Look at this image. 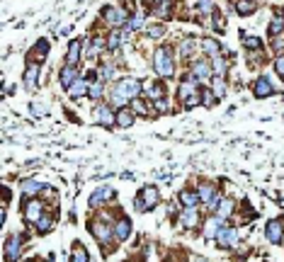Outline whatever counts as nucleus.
<instances>
[{
    "instance_id": "obj_1",
    "label": "nucleus",
    "mask_w": 284,
    "mask_h": 262,
    "mask_svg": "<svg viewBox=\"0 0 284 262\" xmlns=\"http://www.w3.org/2000/svg\"><path fill=\"white\" fill-rule=\"evenodd\" d=\"M143 93V83L136 80V78H122L117 80L110 90V102L117 107H124L129 100H136L139 95Z\"/></svg>"
},
{
    "instance_id": "obj_2",
    "label": "nucleus",
    "mask_w": 284,
    "mask_h": 262,
    "mask_svg": "<svg viewBox=\"0 0 284 262\" xmlns=\"http://www.w3.org/2000/svg\"><path fill=\"white\" fill-rule=\"evenodd\" d=\"M153 68H155V73L163 75V78H170L175 73V61H172V54L168 46H160L153 54Z\"/></svg>"
},
{
    "instance_id": "obj_3",
    "label": "nucleus",
    "mask_w": 284,
    "mask_h": 262,
    "mask_svg": "<svg viewBox=\"0 0 284 262\" xmlns=\"http://www.w3.org/2000/svg\"><path fill=\"white\" fill-rule=\"evenodd\" d=\"M158 187L155 185H146V187L139 189V194H136V199H134V209L136 211H148L153 206L158 204Z\"/></svg>"
},
{
    "instance_id": "obj_4",
    "label": "nucleus",
    "mask_w": 284,
    "mask_h": 262,
    "mask_svg": "<svg viewBox=\"0 0 284 262\" xmlns=\"http://www.w3.org/2000/svg\"><path fill=\"white\" fill-rule=\"evenodd\" d=\"M90 233H93L102 245H110L114 238V226L105 224V221H93V224H90Z\"/></svg>"
},
{
    "instance_id": "obj_5",
    "label": "nucleus",
    "mask_w": 284,
    "mask_h": 262,
    "mask_svg": "<svg viewBox=\"0 0 284 262\" xmlns=\"http://www.w3.org/2000/svg\"><path fill=\"white\" fill-rule=\"evenodd\" d=\"M265 238H267V243L282 245V241H284V224H282V219H272V221H267Z\"/></svg>"
},
{
    "instance_id": "obj_6",
    "label": "nucleus",
    "mask_w": 284,
    "mask_h": 262,
    "mask_svg": "<svg viewBox=\"0 0 284 262\" xmlns=\"http://www.w3.org/2000/svg\"><path fill=\"white\" fill-rule=\"evenodd\" d=\"M93 122L95 124H102V127H114L117 124V114H112V110L107 105H95L93 107Z\"/></svg>"
},
{
    "instance_id": "obj_7",
    "label": "nucleus",
    "mask_w": 284,
    "mask_h": 262,
    "mask_svg": "<svg viewBox=\"0 0 284 262\" xmlns=\"http://www.w3.org/2000/svg\"><path fill=\"white\" fill-rule=\"evenodd\" d=\"M238 241V231L233 228V226H221L219 228V233H216V243L221 250H231V245H236Z\"/></svg>"
},
{
    "instance_id": "obj_8",
    "label": "nucleus",
    "mask_w": 284,
    "mask_h": 262,
    "mask_svg": "<svg viewBox=\"0 0 284 262\" xmlns=\"http://www.w3.org/2000/svg\"><path fill=\"white\" fill-rule=\"evenodd\" d=\"M19 255H22V236H10L2 250V258L5 262H17Z\"/></svg>"
},
{
    "instance_id": "obj_9",
    "label": "nucleus",
    "mask_w": 284,
    "mask_h": 262,
    "mask_svg": "<svg viewBox=\"0 0 284 262\" xmlns=\"http://www.w3.org/2000/svg\"><path fill=\"white\" fill-rule=\"evenodd\" d=\"M102 12H105V22L112 24V27H122V24L129 22V15H127L124 7H105Z\"/></svg>"
},
{
    "instance_id": "obj_10",
    "label": "nucleus",
    "mask_w": 284,
    "mask_h": 262,
    "mask_svg": "<svg viewBox=\"0 0 284 262\" xmlns=\"http://www.w3.org/2000/svg\"><path fill=\"white\" fill-rule=\"evenodd\" d=\"M211 73H214V68L209 66L207 61H194V63H192V68H189V78H192V80H197V83H199V80H209Z\"/></svg>"
},
{
    "instance_id": "obj_11",
    "label": "nucleus",
    "mask_w": 284,
    "mask_h": 262,
    "mask_svg": "<svg viewBox=\"0 0 284 262\" xmlns=\"http://www.w3.org/2000/svg\"><path fill=\"white\" fill-rule=\"evenodd\" d=\"M41 216H44V204L39 199H32V202L24 204V221L27 224H37Z\"/></svg>"
},
{
    "instance_id": "obj_12",
    "label": "nucleus",
    "mask_w": 284,
    "mask_h": 262,
    "mask_svg": "<svg viewBox=\"0 0 284 262\" xmlns=\"http://www.w3.org/2000/svg\"><path fill=\"white\" fill-rule=\"evenodd\" d=\"M272 93H275V85H272V80H270L267 75H260V78L255 80V85H253V95H255L258 100H263V97H270Z\"/></svg>"
},
{
    "instance_id": "obj_13",
    "label": "nucleus",
    "mask_w": 284,
    "mask_h": 262,
    "mask_svg": "<svg viewBox=\"0 0 284 262\" xmlns=\"http://www.w3.org/2000/svg\"><path fill=\"white\" fill-rule=\"evenodd\" d=\"M197 194H199V202H204L209 209H216L219 202H221V199H219V194H216V189L211 187V185H202Z\"/></svg>"
},
{
    "instance_id": "obj_14",
    "label": "nucleus",
    "mask_w": 284,
    "mask_h": 262,
    "mask_svg": "<svg viewBox=\"0 0 284 262\" xmlns=\"http://www.w3.org/2000/svg\"><path fill=\"white\" fill-rule=\"evenodd\" d=\"M39 85V63H27V71H24V88L27 90H37Z\"/></svg>"
},
{
    "instance_id": "obj_15",
    "label": "nucleus",
    "mask_w": 284,
    "mask_h": 262,
    "mask_svg": "<svg viewBox=\"0 0 284 262\" xmlns=\"http://www.w3.org/2000/svg\"><path fill=\"white\" fill-rule=\"evenodd\" d=\"M112 197H114V189L112 187H97L93 194H90V206L97 209V206H102L107 199H112Z\"/></svg>"
},
{
    "instance_id": "obj_16",
    "label": "nucleus",
    "mask_w": 284,
    "mask_h": 262,
    "mask_svg": "<svg viewBox=\"0 0 284 262\" xmlns=\"http://www.w3.org/2000/svg\"><path fill=\"white\" fill-rule=\"evenodd\" d=\"M132 236V221L127 219V216H122L117 224H114V238L122 243V241H127Z\"/></svg>"
},
{
    "instance_id": "obj_17",
    "label": "nucleus",
    "mask_w": 284,
    "mask_h": 262,
    "mask_svg": "<svg viewBox=\"0 0 284 262\" xmlns=\"http://www.w3.org/2000/svg\"><path fill=\"white\" fill-rule=\"evenodd\" d=\"M180 221H182V228H197V226H199V211H197L194 206H189V209L182 211Z\"/></svg>"
},
{
    "instance_id": "obj_18",
    "label": "nucleus",
    "mask_w": 284,
    "mask_h": 262,
    "mask_svg": "<svg viewBox=\"0 0 284 262\" xmlns=\"http://www.w3.org/2000/svg\"><path fill=\"white\" fill-rule=\"evenodd\" d=\"M284 34V10H275V17L270 22V37H282Z\"/></svg>"
},
{
    "instance_id": "obj_19",
    "label": "nucleus",
    "mask_w": 284,
    "mask_h": 262,
    "mask_svg": "<svg viewBox=\"0 0 284 262\" xmlns=\"http://www.w3.org/2000/svg\"><path fill=\"white\" fill-rule=\"evenodd\" d=\"M76 80H78L76 66H63V71H61V85H63L66 90H71Z\"/></svg>"
},
{
    "instance_id": "obj_20",
    "label": "nucleus",
    "mask_w": 284,
    "mask_h": 262,
    "mask_svg": "<svg viewBox=\"0 0 284 262\" xmlns=\"http://www.w3.org/2000/svg\"><path fill=\"white\" fill-rule=\"evenodd\" d=\"M143 95H146L148 100H153V102H158V100L163 97V85H160V83H153V80H146V83H143Z\"/></svg>"
},
{
    "instance_id": "obj_21",
    "label": "nucleus",
    "mask_w": 284,
    "mask_h": 262,
    "mask_svg": "<svg viewBox=\"0 0 284 262\" xmlns=\"http://www.w3.org/2000/svg\"><path fill=\"white\" fill-rule=\"evenodd\" d=\"M80 51H83V44L80 41H71L68 44V54H66V66H78V61H80Z\"/></svg>"
},
{
    "instance_id": "obj_22",
    "label": "nucleus",
    "mask_w": 284,
    "mask_h": 262,
    "mask_svg": "<svg viewBox=\"0 0 284 262\" xmlns=\"http://www.w3.org/2000/svg\"><path fill=\"white\" fill-rule=\"evenodd\" d=\"M117 114V127H122V129H129L134 124V110H127V107H119V112Z\"/></svg>"
},
{
    "instance_id": "obj_23",
    "label": "nucleus",
    "mask_w": 284,
    "mask_h": 262,
    "mask_svg": "<svg viewBox=\"0 0 284 262\" xmlns=\"http://www.w3.org/2000/svg\"><path fill=\"white\" fill-rule=\"evenodd\" d=\"M202 49H204V54H207V56H211V58L221 56V44H219L216 39H211V37L202 39Z\"/></svg>"
},
{
    "instance_id": "obj_24",
    "label": "nucleus",
    "mask_w": 284,
    "mask_h": 262,
    "mask_svg": "<svg viewBox=\"0 0 284 262\" xmlns=\"http://www.w3.org/2000/svg\"><path fill=\"white\" fill-rule=\"evenodd\" d=\"M177 199H180V204L185 206V209H189V206H197L199 194H197V192H192V189H182V192L177 194Z\"/></svg>"
},
{
    "instance_id": "obj_25",
    "label": "nucleus",
    "mask_w": 284,
    "mask_h": 262,
    "mask_svg": "<svg viewBox=\"0 0 284 262\" xmlns=\"http://www.w3.org/2000/svg\"><path fill=\"white\" fill-rule=\"evenodd\" d=\"M71 262H90V255H88V250H85V245H83V243H76V245H73Z\"/></svg>"
},
{
    "instance_id": "obj_26",
    "label": "nucleus",
    "mask_w": 284,
    "mask_h": 262,
    "mask_svg": "<svg viewBox=\"0 0 284 262\" xmlns=\"http://www.w3.org/2000/svg\"><path fill=\"white\" fill-rule=\"evenodd\" d=\"M233 209H236L233 199H221V202H219V206H216V216H219V219H226V216H231V214H233Z\"/></svg>"
},
{
    "instance_id": "obj_27",
    "label": "nucleus",
    "mask_w": 284,
    "mask_h": 262,
    "mask_svg": "<svg viewBox=\"0 0 284 262\" xmlns=\"http://www.w3.org/2000/svg\"><path fill=\"white\" fill-rule=\"evenodd\" d=\"M194 49H197V41H194V39H192V37L182 39V44H180V56L189 58L192 54H194Z\"/></svg>"
},
{
    "instance_id": "obj_28",
    "label": "nucleus",
    "mask_w": 284,
    "mask_h": 262,
    "mask_svg": "<svg viewBox=\"0 0 284 262\" xmlns=\"http://www.w3.org/2000/svg\"><path fill=\"white\" fill-rule=\"evenodd\" d=\"M236 12H238L241 17H246L250 12H255V2H253V0H238V2H236Z\"/></svg>"
},
{
    "instance_id": "obj_29",
    "label": "nucleus",
    "mask_w": 284,
    "mask_h": 262,
    "mask_svg": "<svg viewBox=\"0 0 284 262\" xmlns=\"http://www.w3.org/2000/svg\"><path fill=\"white\" fill-rule=\"evenodd\" d=\"M194 93H199V90H197V80L187 78V80L180 85V97L185 100V97H189V95H194Z\"/></svg>"
},
{
    "instance_id": "obj_30",
    "label": "nucleus",
    "mask_w": 284,
    "mask_h": 262,
    "mask_svg": "<svg viewBox=\"0 0 284 262\" xmlns=\"http://www.w3.org/2000/svg\"><path fill=\"white\" fill-rule=\"evenodd\" d=\"M88 90H90V85H88V83H85V80H80V78H78L76 83H73V88H71V95H73V97H83V95L88 93Z\"/></svg>"
},
{
    "instance_id": "obj_31",
    "label": "nucleus",
    "mask_w": 284,
    "mask_h": 262,
    "mask_svg": "<svg viewBox=\"0 0 284 262\" xmlns=\"http://www.w3.org/2000/svg\"><path fill=\"white\" fill-rule=\"evenodd\" d=\"M241 39H243V46H246V49H253V51H260V49H263V41L258 37H248L246 32H243Z\"/></svg>"
},
{
    "instance_id": "obj_32",
    "label": "nucleus",
    "mask_w": 284,
    "mask_h": 262,
    "mask_svg": "<svg viewBox=\"0 0 284 262\" xmlns=\"http://www.w3.org/2000/svg\"><path fill=\"white\" fill-rule=\"evenodd\" d=\"M122 39H124L122 32H112V34L107 37V49H110V51H117V49L122 46Z\"/></svg>"
},
{
    "instance_id": "obj_33",
    "label": "nucleus",
    "mask_w": 284,
    "mask_h": 262,
    "mask_svg": "<svg viewBox=\"0 0 284 262\" xmlns=\"http://www.w3.org/2000/svg\"><path fill=\"white\" fill-rule=\"evenodd\" d=\"M34 226H37L39 233H49V231H51V226H54V219H51V216H41Z\"/></svg>"
},
{
    "instance_id": "obj_34",
    "label": "nucleus",
    "mask_w": 284,
    "mask_h": 262,
    "mask_svg": "<svg viewBox=\"0 0 284 262\" xmlns=\"http://www.w3.org/2000/svg\"><path fill=\"white\" fill-rule=\"evenodd\" d=\"M211 90L216 93V97H224V95H226V83H224V80L216 75V78L211 80Z\"/></svg>"
},
{
    "instance_id": "obj_35",
    "label": "nucleus",
    "mask_w": 284,
    "mask_h": 262,
    "mask_svg": "<svg viewBox=\"0 0 284 262\" xmlns=\"http://www.w3.org/2000/svg\"><path fill=\"white\" fill-rule=\"evenodd\" d=\"M39 189H44L39 182H34V180H27V182H22V192L24 194H37Z\"/></svg>"
},
{
    "instance_id": "obj_36",
    "label": "nucleus",
    "mask_w": 284,
    "mask_h": 262,
    "mask_svg": "<svg viewBox=\"0 0 284 262\" xmlns=\"http://www.w3.org/2000/svg\"><path fill=\"white\" fill-rule=\"evenodd\" d=\"M182 102H185V110H192V107H197V105L202 102V90H199V93H194V95H189V97H185Z\"/></svg>"
},
{
    "instance_id": "obj_37",
    "label": "nucleus",
    "mask_w": 284,
    "mask_h": 262,
    "mask_svg": "<svg viewBox=\"0 0 284 262\" xmlns=\"http://www.w3.org/2000/svg\"><path fill=\"white\" fill-rule=\"evenodd\" d=\"M102 46H105V41H102V39H97V41H93V44L88 46V51H85V56H88V58H95V56H97V54H100V49H102Z\"/></svg>"
},
{
    "instance_id": "obj_38",
    "label": "nucleus",
    "mask_w": 284,
    "mask_h": 262,
    "mask_svg": "<svg viewBox=\"0 0 284 262\" xmlns=\"http://www.w3.org/2000/svg\"><path fill=\"white\" fill-rule=\"evenodd\" d=\"M141 24H143V15H134V17H129V22H127V29H129V32H136Z\"/></svg>"
},
{
    "instance_id": "obj_39",
    "label": "nucleus",
    "mask_w": 284,
    "mask_h": 262,
    "mask_svg": "<svg viewBox=\"0 0 284 262\" xmlns=\"http://www.w3.org/2000/svg\"><path fill=\"white\" fill-rule=\"evenodd\" d=\"M132 110L136 114H148V107H146V102H143V100H139V97H136V100H132Z\"/></svg>"
},
{
    "instance_id": "obj_40",
    "label": "nucleus",
    "mask_w": 284,
    "mask_h": 262,
    "mask_svg": "<svg viewBox=\"0 0 284 262\" xmlns=\"http://www.w3.org/2000/svg\"><path fill=\"white\" fill-rule=\"evenodd\" d=\"M197 7H199V12H202V15H211L214 2H211V0H197Z\"/></svg>"
},
{
    "instance_id": "obj_41",
    "label": "nucleus",
    "mask_w": 284,
    "mask_h": 262,
    "mask_svg": "<svg viewBox=\"0 0 284 262\" xmlns=\"http://www.w3.org/2000/svg\"><path fill=\"white\" fill-rule=\"evenodd\" d=\"M102 90H105V88H102V83H90V90H88V95H90L93 100H100V97H102Z\"/></svg>"
},
{
    "instance_id": "obj_42",
    "label": "nucleus",
    "mask_w": 284,
    "mask_h": 262,
    "mask_svg": "<svg viewBox=\"0 0 284 262\" xmlns=\"http://www.w3.org/2000/svg\"><path fill=\"white\" fill-rule=\"evenodd\" d=\"M163 34H165V27H163V24H151V27H148V37L160 39Z\"/></svg>"
},
{
    "instance_id": "obj_43",
    "label": "nucleus",
    "mask_w": 284,
    "mask_h": 262,
    "mask_svg": "<svg viewBox=\"0 0 284 262\" xmlns=\"http://www.w3.org/2000/svg\"><path fill=\"white\" fill-rule=\"evenodd\" d=\"M275 73H277V75H280V78L284 80V56H277V58H275Z\"/></svg>"
},
{
    "instance_id": "obj_44",
    "label": "nucleus",
    "mask_w": 284,
    "mask_h": 262,
    "mask_svg": "<svg viewBox=\"0 0 284 262\" xmlns=\"http://www.w3.org/2000/svg\"><path fill=\"white\" fill-rule=\"evenodd\" d=\"M216 102V97H211V90H202V105L204 107H211Z\"/></svg>"
},
{
    "instance_id": "obj_45",
    "label": "nucleus",
    "mask_w": 284,
    "mask_h": 262,
    "mask_svg": "<svg viewBox=\"0 0 284 262\" xmlns=\"http://www.w3.org/2000/svg\"><path fill=\"white\" fill-rule=\"evenodd\" d=\"M100 73H102V78H112L114 75L112 63H102V66H100Z\"/></svg>"
},
{
    "instance_id": "obj_46",
    "label": "nucleus",
    "mask_w": 284,
    "mask_h": 262,
    "mask_svg": "<svg viewBox=\"0 0 284 262\" xmlns=\"http://www.w3.org/2000/svg\"><path fill=\"white\" fill-rule=\"evenodd\" d=\"M155 107H158V110H160V112H163V110H165V107H168V105H165V102H163V100H158V102H155Z\"/></svg>"
},
{
    "instance_id": "obj_47",
    "label": "nucleus",
    "mask_w": 284,
    "mask_h": 262,
    "mask_svg": "<svg viewBox=\"0 0 284 262\" xmlns=\"http://www.w3.org/2000/svg\"><path fill=\"white\" fill-rule=\"evenodd\" d=\"M192 262H207V260H204V258H194Z\"/></svg>"
},
{
    "instance_id": "obj_48",
    "label": "nucleus",
    "mask_w": 284,
    "mask_h": 262,
    "mask_svg": "<svg viewBox=\"0 0 284 262\" xmlns=\"http://www.w3.org/2000/svg\"><path fill=\"white\" fill-rule=\"evenodd\" d=\"M27 262H34V260H27Z\"/></svg>"
}]
</instances>
